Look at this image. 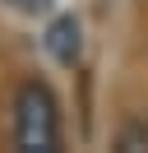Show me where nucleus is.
<instances>
[{"label":"nucleus","mask_w":148,"mask_h":153,"mask_svg":"<svg viewBox=\"0 0 148 153\" xmlns=\"http://www.w3.org/2000/svg\"><path fill=\"white\" fill-rule=\"evenodd\" d=\"M14 144L23 153H56L60 149V102L51 84L23 79L14 93Z\"/></svg>","instance_id":"1"},{"label":"nucleus","mask_w":148,"mask_h":153,"mask_svg":"<svg viewBox=\"0 0 148 153\" xmlns=\"http://www.w3.org/2000/svg\"><path fill=\"white\" fill-rule=\"evenodd\" d=\"M46 51H51L60 65H74V60H79V19H74V14H60V19L46 28Z\"/></svg>","instance_id":"2"},{"label":"nucleus","mask_w":148,"mask_h":153,"mask_svg":"<svg viewBox=\"0 0 148 153\" xmlns=\"http://www.w3.org/2000/svg\"><path fill=\"white\" fill-rule=\"evenodd\" d=\"M9 10H18V14H46L51 10V0H5Z\"/></svg>","instance_id":"3"},{"label":"nucleus","mask_w":148,"mask_h":153,"mask_svg":"<svg viewBox=\"0 0 148 153\" xmlns=\"http://www.w3.org/2000/svg\"><path fill=\"white\" fill-rule=\"evenodd\" d=\"M139 144L148 149V130H144V125H134V130H125V134H120V144H116V149H139Z\"/></svg>","instance_id":"4"}]
</instances>
